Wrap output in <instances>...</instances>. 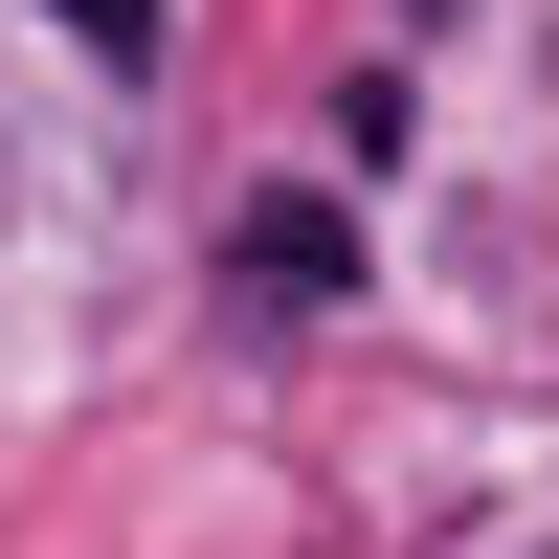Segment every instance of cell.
<instances>
[{"instance_id": "cell-1", "label": "cell", "mask_w": 559, "mask_h": 559, "mask_svg": "<svg viewBox=\"0 0 559 559\" xmlns=\"http://www.w3.org/2000/svg\"><path fill=\"white\" fill-rule=\"evenodd\" d=\"M247 292H292V313L358 292V224H336V202H247Z\"/></svg>"}, {"instance_id": "cell-2", "label": "cell", "mask_w": 559, "mask_h": 559, "mask_svg": "<svg viewBox=\"0 0 559 559\" xmlns=\"http://www.w3.org/2000/svg\"><path fill=\"white\" fill-rule=\"evenodd\" d=\"M45 23H68L90 68H157V0H45Z\"/></svg>"}]
</instances>
